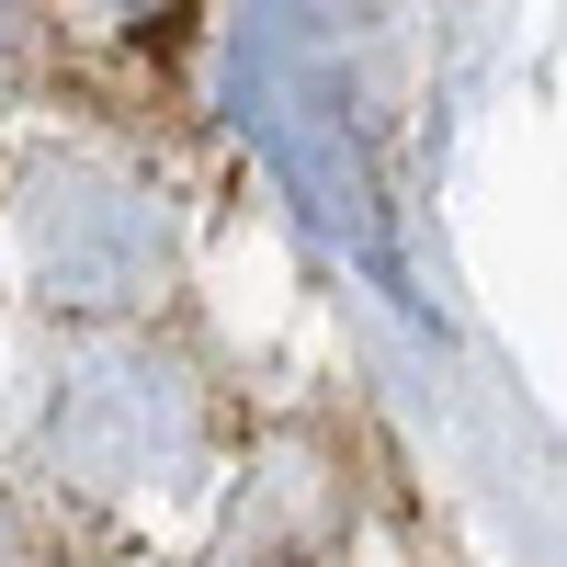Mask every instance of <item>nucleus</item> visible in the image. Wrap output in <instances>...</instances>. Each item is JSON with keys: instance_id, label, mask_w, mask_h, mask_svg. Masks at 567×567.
<instances>
[{"instance_id": "nucleus-1", "label": "nucleus", "mask_w": 567, "mask_h": 567, "mask_svg": "<svg viewBox=\"0 0 567 567\" xmlns=\"http://www.w3.org/2000/svg\"><path fill=\"white\" fill-rule=\"evenodd\" d=\"M205 443H216V409L194 386V363L159 341H91L45 398V465L80 499L182 488V477H205Z\"/></svg>"}, {"instance_id": "nucleus-2", "label": "nucleus", "mask_w": 567, "mask_h": 567, "mask_svg": "<svg viewBox=\"0 0 567 567\" xmlns=\"http://www.w3.org/2000/svg\"><path fill=\"white\" fill-rule=\"evenodd\" d=\"M23 272L69 318H125L171 284V194L103 148H69L23 182Z\"/></svg>"}, {"instance_id": "nucleus-3", "label": "nucleus", "mask_w": 567, "mask_h": 567, "mask_svg": "<svg viewBox=\"0 0 567 567\" xmlns=\"http://www.w3.org/2000/svg\"><path fill=\"white\" fill-rule=\"evenodd\" d=\"M34 45H45V0H0V91L34 69Z\"/></svg>"}, {"instance_id": "nucleus-4", "label": "nucleus", "mask_w": 567, "mask_h": 567, "mask_svg": "<svg viewBox=\"0 0 567 567\" xmlns=\"http://www.w3.org/2000/svg\"><path fill=\"white\" fill-rule=\"evenodd\" d=\"M0 567H45V545H34V523H23V499H0Z\"/></svg>"}, {"instance_id": "nucleus-5", "label": "nucleus", "mask_w": 567, "mask_h": 567, "mask_svg": "<svg viewBox=\"0 0 567 567\" xmlns=\"http://www.w3.org/2000/svg\"><path fill=\"white\" fill-rule=\"evenodd\" d=\"M80 12H91V23H114V34H148L171 0H80Z\"/></svg>"}]
</instances>
